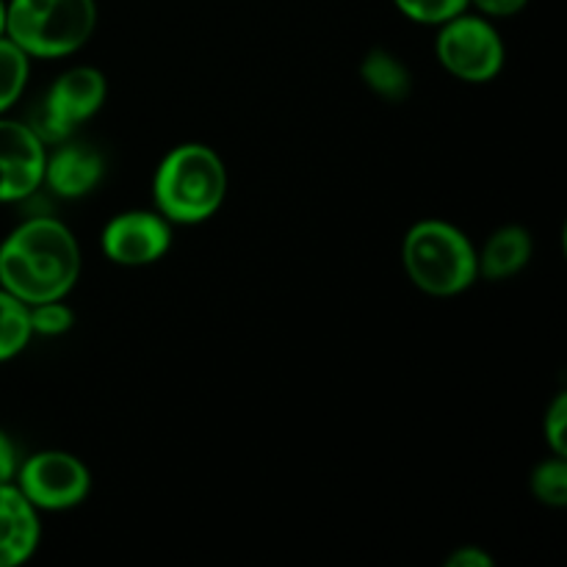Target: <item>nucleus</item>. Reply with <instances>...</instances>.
<instances>
[{
    "label": "nucleus",
    "mask_w": 567,
    "mask_h": 567,
    "mask_svg": "<svg viewBox=\"0 0 567 567\" xmlns=\"http://www.w3.org/2000/svg\"><path fill=\"white\" fill-rule=\"evenodd\" d=\"M42 543L39 509L28 502L14 482L0 485V567H20Z\"/></svg>",
    "instance_id": "9b49d317"
},
{
    "label": "nucleus",
    "mask_w": 567,
    "mask_h": 567,
    "mask_svg": "<svg viewBox=\"0 0 567 567\" xmlns=\"http://www.w3.org/2000/svg\"><path fill=\"white\" fill-rule=\"evenodd\" d=\"M20 463H22L20 449H17L14 437H11L6 430H0V485L14 482Z\"/></svg>",
    "instance_id": "aec40b11"
},
{
    "label": "nucleus",
    "mask_w": 567,
    "mask_h": 567,
    "mask_svg": "<svg viewBox=\"0 0 567 567\" xmlns=\"http://www.w3.org/2000/svg\"><path fill=\"white\" fill-rule=\"evenodd\" d=\"M14 485L39 513H66L89 498L92 474L75 454L44 449L22 460Z\"/></svg>",
    "instance_id": "0eeeda50"
},
{
    "label": "nucleus",
    "mask_w": 567,
    "mask_h": 567,
    "mask_svg": "<svg viewBox=\"0 0 567 567\" xmlns=\"http://www.w3.org/2000/svg\"><path fill=\"white\" fill-rule=\"evenodd\" d=\"M567 393H557L554 402L548 404L546 419H543V435H546L548 449L557 457H565L567 454Z\"/></svg>",
    "instance_id": "6ab92c4d"
},
{
    "label": "nucleus",
    "mask_w": 567,
    "mask_h": 567,
    "mask_svg": "<svg viewBox=\"0 0 567 567\" xmlns=\"http://www.w3.org/2000/svg\"><path fill=\"white\" fill-rule=\"evenodd\" d=\"M446 567H493V557L485 548L476 546H463L457 551L449 554Z\"/></svg>",
    "instance_id": "4be33fe9"
},
{
    "label": "nucleus",
    "mask_w": 567,
    "mask_h": 567,
    "mask_svg": "<svg viewBox=\"0 0 567 567\" xmlns=\"http://www.w3.org/2000/svg\"><path fill=\"white\" fill-rule=\"evenodd\" d=\"M100 247L111 264L127 269L158 264L172 249V225L155 208L122 210L105 221Z\"/></svg>",
    "instance_id": "6e6552de"
},
{
    "label": "nucleus",
    "mask_w": 567,
    "mask_h": 567,
    "mask_svg": "<svg viewBox=\"0 0 567 567\" xmlns=\"http://www.w3.org/2000/svg\"><path fill=\"white\" fill-rule=\"evenodd\" d=\"M471 6L487 20H507V17L520 14L529 0H471Z\"/></svg>",
    "instance_id": "412c9836"
},
{
    "label": "nucleus",
    "mask_w": 567,
    "mask_h": 567,
    "mask_svg": "<svg viewBox=\"0 0 567 567\" xmlns=\"http://www.w3.org/2000/svg\"><path fill=\"white\" fill-rule=\"evenodd\" d=\"M532 252H535V244H532V233L526 227H498L496 233H491L485 247L476 252L480 277H485L491 282L509 280V277L520 275L529 266Z\"/></svg>",
    "instance_id": "f8f14e48"
},
{
    "label": "nucleus",
    "mask_w": 567,
    "mask_h": 567,
    "mask_svg": "<svg viewBox=\"0 0 567 567\" xmlns=\"http://www.w3.org/2000/svg\"><path fill=\"white\" fill-rule=\"evenodd\" d=\"M31 308L0 288V363H9L31 343Z\"/></svg>",
    "instance_id": "4468645a"
},
{
    "label": "nucleus",
    "mask_w": 567,
    "mask_h": 567,
    "mask_svg": "<svg viewBox=\"0 0 567 567\" xmlns=\"http://www.w3.org/2000/svg\"><path fill=\"white\" fill-rule=\"evenodd\" d=\"M360 78L377 97L388 100V103H402L413 92V75H410L408 64L385 48H374L363 55Z\"/></svg>",
    "instance_id": "ddd939ff"
},
{
    "label": "nucleus",
    "mask_w": 567,
    "mask_h": 567,
    "mask_svg": "<svg viewBox=\"0 0 567 567\" xmlns=\"http://www.w3.org/2000/svg\"><path fill=\"white\" fill-rule=\"evenodd\" d=\"M532 493L540 504L554 509L567 507V463L565 457H548L532 471Z\"/></svg>",
    "instance_id": "dca6fc26"
},
{
    "label": "nucleus",
    "mask_w": 567,
    "mask_h": 567,
    "mask_svg": "<svg viewBox=\"0 0 567 567\" xmlns=\"http://www.w3.org/2000/svg\"><path fill=\"white\" fill-rule=\"evenodd\" d=\"M225 197V161L208 144H177L155 166L153 208L169 225H203L219 214Z\"/></svg>",
    "instance_id": "f03ea898"
},
{
    "label": "nucleus",
    "mask_w": 567,
    "mask_h": 567,
    "mask_svg": "<svg viewBox=\"0 0 567 567\" xmlns=\"http://www.w3.org/2000/svg\"><path fill=\"white\" fill-rule=\"evenodd\" d=\"M6 9H9V0H0V37H6Z\"/></svg>",
    "instance_id": "5701e85b"
},
{
    "label": "nucleus",
    "mask_w": 567,
    "mask_h": 567,
    "mask_svg": "<svg viewBox=\"0 0 567 567\" xmlns=\"http://www.w3.org/2000/svg\"><path fill=\"white\" fill-rule=\"evenodd\" d=\"M75 324V313L64 299H50V302L31 305V330L33 336L59 338L66 336Z\"/></svg>",
    "instance_id": "a211bd4d"
},
{
    "label": "nucleus",
    "mask_w": 567,
    "mask_h": 567,
    "mask_svg": "<svg viewBox=\"0 0 567 567\" xmlns=\"http://www.w3.org/2000/svg\"><path fill=\"white\" fill-rule=\"evenodd\" d=\"M109 97V81L97 66L78 64L61 72L44 97L28 114L25 125L37 133L44 147L70 142L78 125L103 111Z\"/></svg>",
    "instance_id": "39448f33"
},
{
    "label": "nucleus",
    "mask_w": 567,
    "mask_h": 567,
    "mask_svg": "<svg viewBox=\"0 0 567 567\" xmlns=\"http://www.w3.org/2000/svg\"><path fill=\"white\" fill-rule=\"evenodd\" d=\"M97 28L94 0H9L6 37L31 59H66Z\"/></svg>",
    "instance_id": "20e7f679"
},
{
    "label": "nucleus",
    "mask_w": 567,
    "mask_h": 567,
    "mask_svg": "<svg viewBox=\"0 0 567 567\" xmlns=\"http://www.w3.org/2000/svg\"><path fill=\"white\" fill-rule=\"evenodd\" d=\"M402 266L410 282L430 297H460L480 280L476 247L457 225L421 219L402 241Z\"/></svg>",
    "instance_id": "7ed1b4c3"
},
{
    "label": "nucleus",
    "mask_w": 567,
    "mask_h": 567,
    "mask_svg": "<svg viewBox=\"0 0 567 567\" xmlns=\"http://www.w3.org/2000/svg\"><path fill=\"white\" fill-rule=\"evenodd\" d=\"M31 78V55L22 53L9 37H0V116L20 103Z\"/></svg>",
    "instance_id": "2eb2a0df"
},
{
    "label": "nucleus",
    "mask_w": 567,
    "mask_h": 567,
    "mask_svg": "<svg viewBox=\"0 0 567 567\" xmlns=\"http://www.w3.org/2000/svg\"><path fill=\"white\" fill-rule=\"evenodd\" d=\"M48 147L25 122L0 116V205L22 203L42 188Z\"/></svg>",
    "instance_id": "1a4fd4ad"
},
{
    "label": "nucleus",
    "mask_w": 567,
    "mask_h": 567,
    "mask_svg": "<svg viewBox=\"0 0 567 567\" xmlns=\"http://www.w3.org/2000/svg\"><path fill=\"white\" fill-rule=\"evenodd\" d=\"M393 6L419 25H443L452 17L468 11L471 0H393Z\"/></svg>",
    "instance_id": "f3484780"
},
{
    "label": "nucleus",
    "mask_w": 567,
    "mask_h": 567,
    "mask_svg": "<svg viewBox=\"0 0 567 567\" xmlns=\"http://www.w3.org/2000/svg\"><path fill=\"white\" fill-rule=\"evenodd\" d=\"M81 247L64 221L33 216L0 241V288L31 305L66 299L81 280Z\"/></svg>",
    "instance_id": "f257e3e1"
},
{
    "label": "nucleus",
    "mask_w": 567,
    "mask_h": 567,
    "mask_svg": "<svg viewBox=\"0 0 567 567\" xmlns=\"http://www.w3.org/2000/svg\"><path fill=\"white\" fill-rule=\"evenodd\" d=\"M437 28L435 53L449 75L465 83H491L502 75L507 48L487 17L463 11Z\"/></svg>",
    "instance_id": "423d86ee"
},
{
    "label": "nucleus",
    "mask_w": 567,
    "mask_h": 567,
    "mask_svg": "<svg viewBox=\"0 0 567 567\" xmlns=\"http://www.w3.org/2000/svg\"><path fill=\"white\" fill-rule=\"evenodd\" d=\"M105 175V158L92 147L81 142L55 144L53 153L44 158V181L55 197L81 199L100 186Z\"/></svg>",
    "instance_id": "9d476101"
}]
</instances>
